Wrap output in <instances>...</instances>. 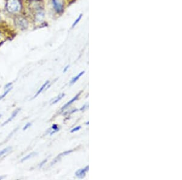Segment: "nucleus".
<instances>
[{"mask_svg": "<svg viewBox=\"0 0 182 180\" xmlns=\"http://www.w3.org/2000/svg\"><path fill=\"white\" fill-rule=\"evenodd\" d=\"M49 81H47L44 84H43L42 86L40 88V89L38 90V91L37 92V93L35 94V96L33 97V98H36L40 93H41L43 90H44V89L47 87V85L49 84Z\"/></svg>", "mask_w": 182, "mask_h": 180, "instance_id": "nucleus-7", "label": "nucleus"}, {"mask_svg": "<svg viewBox=\"0 0 182 180\" xmlns=\"http://www.w3.org/2000/svg\"><path fill=\"white\" fill-rule=\"evenodd\" d=\"M81 92H80L79 93H78L77 95L75 96V97H74L71 100H70L69 101H68L67 103L62 108V110H64V109H66L67 107H69V106H70L71 104H72L73 102H74V101H75L76 100H78V98H79V97H80V94H81Z\"/></svg>", "mask_w": 182, "mask_h": 180, "instance_id": "nucleus-5", "label": "nucleus"}, {"mask_svg": "<svg viewBox=\"0 0 182 180\" xmlns=\"http://www.w3.org/2000/svg\"><path fill=\"white\" fill-rule=\"evenodd\" d=\"M12 148L11 147H7L4 149H3L1 151H0V157H1L4 154L8 153L10 150H11Z\"/></svg>", "mask_w": 182, "mask_h": 180, "instance_id": "nucleus-11", "label": "nucleus"}, {"mask_svg": "<svg viewBox=\"0 0 182 180\" xmlns=\"http://www.w3.org/2000/svg\"><path fill=\"white\" fill-rule=\"evenodd\" d=\"M36 155H37V153H36V152H32V153L29 154V155H26L25 157H24L23 158H22L21 160V162H23V161H26V160H29V159H30V158L33 157L34 156H35Z\"/></svg>", "mask_w": 182, "mask_h": 180, "instance_id": "nucleus-9", "label": "nucleus"}, {"mask_svg": "<svg viewBox=\"0 0 182 180\" xmlns=\"http://www.w3.org/2000/svg\"><path fill=\"white\" fill-rule=\"evenodd\" d=\"M43 16H44V13H43V12L39 11L36 15V19L38 21H40L43 18Z\"/></svg>", "mask_w": 182, "mask_h": 180, "instance_id": "nucleus-12", "label": "nucleus"}, {"mask_svg": "<svg viewBox=\"0 0 182 180\" xmlns=\"http://www.w3.org/2000/svg\"><path fill=\"white\" fill-rule=\"evenodd\" d=\"M72 152H73V150H71L66 151V152H65L62 153V154H60V155H59L55 159H54V162H52V164H53L54 163H55L56 161H57V160H58L59 158V159H60V157H63V156H64V155H67V154L71 153Z\"/></svg>", "mask_w": 182, "mask_h": 180, "instance_id": "nucleus-10", "label": "nucleus"}, {"mask_svg": "<svg viewBox=\"0 0 182 180\" xmlns=\"http://www.w3.org/2000/svg\"><path fill=\"white\" fill-rule=\"evenodd\" d=\"M84 71H82L81 72H80L79 75H77L76 76H75V77H74V78H72V80H71V84L72 85V84H74L75 82H76L78 80H79V78H80V77L84 73Z\"/></svg>", "mask_w": 182, "mask_h": 180, "instance_id": "nucleus-8", "label": "nucleus"}, {"mask_svg": "<svg viewBox=\"0 0 182 180\" xmlns=\"http://www.w3.org/2000/svg\"><path fill=\"white\" fill-rule=\"evenodd\" d=\"M53 4L54 8L57 12H62L63 10V7L62 4L58 0H53Z\"/></svg>", "mask_w": 182, "mask_h": 180, "instance_id": "nucleus-4", "label": "nucleus"}, {"mask_svg": "<svg viewBox=\"0 0 182 180\" xmlns=\"http://www.w3.org/2000/svg\"><path fill=\"white\" fill-rule=\"evenodd\" d=\"M69 65H68V66H67L65 67V68H64V69L63 70V72H64H64H66L67 71V69L69 68Z\"/></svg>", "mask_w": 182, "mask_h": 180, "instance_id": "nucleus-21", "label": "nucleus"}, {"mask_svg": "<svg viewBox=\"0 0 182 180\" xmlns=\"http://www.w3.org/2000/svg\"><path fill=\"white\" fill-rule=\"evenodd\" d=\"M12 89V87L9 88H8V89H7V90H6V92L3 93V94L2 95L0 96V100H2L3 98H4V97H5L7 95V94L8 93V92H9L11 91V90Z\"/></svg>", "mask_w": 182, "mask_h": 180, "instance_id": "nucleus-14", "label": "nucleus"}, {"mask_svg": "<svg viewBox=\"0 0 182 180\" xmlns=\"http://www.w3.org/2000/svg\"><path fill=\"white\" fill-rule=\"evenodd\" d=\"M52 128H53L54 130L58 131V130H59L58 127V126H57V124H54V125H53V126H52Z\"/></svg>", "mask_w": 182, "mask_h": 180, "instance_id": "nucleus-19", "label": "nucleus"}, {"mask_svg": "<svg viewBox=\"0 0 182 180\" xmlns=\"http://www.w3.org/2000/svg\"><path fill=\"white\" fill-rule=\"evenodd\" d=\"M1 115H0V117H1Z\"/></svg>", "mask_w": 182, "mask_h": 180, "instance_id": "nucleus-22", "label": "nucleus"}, {"mask_svg": "<svg viewBox=\"0 0 182 180\" xmlns=\"http://www.w3.org/2000/svg\"><path fill=\"white\" fill-rule=\"evenodd\" d=\"M82 14H81L80 15V16H79V18H78L77 19H76V20L75 21V23H74V24H73V25H72V28H74V26H75L76 25V24L79 23V21H80V20H81V17H82Z\"/></svg>", "mask_w": 182, "mask_h": 180, "instance_id": "nucleus-15", "label": "nucleus"}, {"mask_svg": "<svg viewBox=\"0 0 182 180\" xmlns=\"http://www.w3.org/2000/svg\"><path fill=\"white\" fill-rule=\"evenodd\" d=\"M15 23L16 26L22 30L27 29L28 26V21L21 16L16 17L15 20Z\"/></svg>", "mask_w": 182, "mask_h": 180, "instance_id": "nucleus-2", "label": "nucleus"}, {"mask_svg": "<svg viewBox=\"0 0 182 180\" xmlns=\"http://www.w3.org/2000/svg\"><path fill=\"white\" fill-rule=\"evenodd\" d=\"M20 110V109H17L16 110H15L14 112H13V114H12V115L11 116V117L8 118L7 121H6L3 124H2V126H4L5 124H7L8 123H9L10 121H12L13 120V119H14L15 118V116L17 115V114H18V112H19V111Z\"/></svg>", "mask_w": 182, "mask_h": 180, "instance_id": "nucleus-6", "label": "nucleus"}, {"mask_svg": "<svg viewBox=\"0 0 182 180\" xmlns=\"http://www.w3.org/2000/svg\"><path fill=\"white\" fill-rule=\"evenodd\" d=\"M47 159H46V160H45L44 161H42L41 163L40 164V166H39V167H42L43 166V165H44L46 162H47Z\"/></svg>", "mask_w": 182, "mask_h": 180, "instance_id": "nucleus-18", "label": "nucleus"}, {"mask_svg": "<svg viewBox=\"0 0 182 180\" xmlns=\"http://www.w3.org/2000/svg\"><path fill=\"white\" fill-rule=\"evenodd\" d=\"M89 170V166H87L86 167L78 170L75 172V175L79 178H83L86 175V173L88 172Z\"/></svg>", "mask_w": 182, "mask_h": 180, "instance_id": "nucleus-3", "label": "nucleus"}, {"mask_svg": "<svg viewBox=\"0 0 182 180\" xmlns=\"http://www.w3.org/2000/svg\"><path fill=\"white\" fill-rule=\"evenodd\" d=\"M6 7L10 13H16L21 9V3L19 0H7Z\"/></svg>", "mask_w": 182, "mask_h": 180, "instance_id": "nucleus-1", "label": "nucleus"}, {"mask_svg": "<svg viewBox=\"0 0 182 180\" xmlns=\"http://www.w3.org/2000/svg\"><path fill=\"white\" fill-rule=\"evenodd\" d=\"M80 128H81V126H77V127H75L74 128H73V129H72L71 131V132L72 133V132H76V131H79V130L80 129Z\"/></svg>", "mask_w": 182, "mask_h": 180, "instance_id": "nucleus-16", "label": "nucleus"}, {"mask_svg": "<svg viewBox=\"0 0 182 180\" xmlns=\"http://www.w3.org/2000/svg\"><path fill=\"white\" fill-rule=\"evenodd\" d=\"M65 96V94L64 93H62V94H60V95L58 97V98L56 99V100H55L53 102H52V104H55V103H57V102H58L61 99H62Z\"/></svg>", "mask_w": 182, "mask_h": 180, "instance_id": "nucleus-13", "label": "nucleus"}, {"mask_svg": "<svg viewBox=\"0 0 182 180\" xmlns=\"http://www.w3.org/2000/svg\"><path fill=\"white\" fill-rule=\"evenodd\" d=\"M12 83H8L7 85H6V86H5V89H7V88H11V85H12Z\"/></svg>", "mask_w": 182, "mask_h": 180, "instance_id": "nucleus-20", "label": "nucleus"}, {"mask_svg": "<svg viewBox=\"0 0 182 180\" xmlns=\"http://www.w3.org/2000/svg\"><path fill=\"white\" fill-rule=\"evenodd\" d=\"M32 125V123H28L26 125H25L24 127V128H23V131H25V130H26L27 128H28L30 126Z\"/></svg>", "mask_w": 182, "mask_h": 180, "instance_id": "nucleus-17", "label": "nucleus"}]
</instances>
